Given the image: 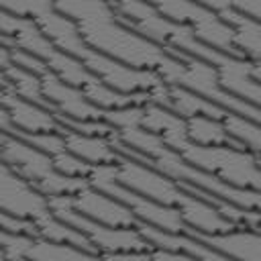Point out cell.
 I'll return each instance as SVG.
<instances>
[{
  "instance_id": "1",
  "label": "cell",
  "mask_w": 261,
  "mask_h": 261,
  "mask_svg": "<svg viewBox=\"0 0 261 261\" xmlns=\"http://www.w3.org/2000/svg\"><path fill=\"white\" fill-rule=\"evenodd\" d=\"M55 10L75 20L84 43L133 67L159 69L169 61L165 47L133 31L118 16L110 0H53Z\"/></svg>"
},
{
  "instance_id": "2",
  "label": "cell",
  "mask_w": 261,
  "mask_h": 261,
  "mask_svg": "<svg viewBox=\"0 0 261 261\" xmlns=\"http://www.w3.org/2000/svg\"><path fill=\"white\" fill-rule=\"evenodd\" d=\"M110 2L118 12V16L124 20V24H128L133 31H137L139 35L147 37L149 41L161 47L179 49L184 53L210 61L212 65L218 63L224 55L222 51L202 43L188 24H181L163 16L145 0H110Z\"/></svg>"
},
{
  "instance_id": "3",
  "label": "cell",
  "mask_w": 261,
  "mask_h": 261,
  "mask_svg": "<svg viewBox=\"0 0 261 261\" xmlns=\"http://www.w3.org/2000/svg\"><path fill=\"white\" fill-rule=\"evenodd\" d=\"M165 51L171 53V57L167 63H163L157 69L159 77L165 84H175V86L188 88L230 112L259 120V106L251 104L247 100H241V98L232 96L230 92L222 90L218 84L216 67L210 61H204L200 57H194V55L184 53L173 47H165Z\"/></svg>"
},
{
  "instance_id": "4",
  "label": "cell",
  "mask_w": 261,
  "mask_h": 261,
  "mask_svg": "<svg viewBox=\"0 0 261 261\" xmlns=\"http://www.w3.org/2000/svg\"><path fill=\"white\" fill-rule=\"evenodd\" d=\"M175 151L192 165L216 175L230 186L251 190H259L261 186L259 155L249 149L232 145H198L186 139Z\"/></svg>"
},
{
  "instance_id": "5",
  "label": "cell",
  "mask_w": 261,
  "mask_h": 261,
  "mask_svg": "<svg viewBox=\"0 0 261 261\" xmlns=\"http://www.w3.org/2000/svg\"><path fill=\"white\" fill-rule=\"evenodd\" d=\"M0 157L43 196L75 194L77 190L88 186L86 177H71L57 171L51 155L18 137H4V141L0 143Z\"/></svg>"
},
{
  "instance_id": "6",
  "label": "cell",
  "mask_w": 261,
  "mask_h": 261,
  "mask_svg": "<svg viewBox=\"0 0 261 261\" xmlns=\"http://www.w3.org/2000/svg\"><path fill=\"white\" fill-rule=\"evenodd\" d=\"M47 206L57 218L84 232L90 239V243L98 249L100 257H106L110 253H124V251H137V253L151 251V245L139 232L137 226H110L80 214L71 206V194L47 196Z\"/></svg>"
},
{
  "instance_id": "7",
  "label": "cell",
  "mask_w": 261,
  "mask_h": 261,
  "mask_svg": "<svg viewBox=\"0 0 261 261\" xmlns=\"http://www.w3.org/2000/svg\"><path fill=\"white\" fill-rule=\"evenodd\" d=\"M145 2H149L163 16H167L175 22L188 24L202 43H206L222 53L245 57L232 43L230 24L224 18H220L218 12L198 4L194 0H145Z\"/></svg>"
},
{
  "instance_id": "8",
  "label": "cell",
  "mask_w": 261,
  "mask_h": 261,
  "mask_svg": "<svg viewBox=\"0 0 261 261\" xmlns=\"http://www.w3.org/2000/svg\"><path fill=\"white\" fill-rule=\"evenodd\" d=\"M114 179L141 196L153 198L175 208L186 194L171 177L135 157H120L114 163Z\"/></svg>"
},
{
  "instance_id": "9",
  "label": "cell",
  "mask_w": 261,
  "mask_h": 261,
  "mask_svg": "<svg viewBox=\"0 0 261 261\" xmlns=\"http://www.w3.org/2000/svg\"><path fill=\"white\" fill-rule=\"evenodd\" d=\"M0 210L24 220H39L49 214L47 196L35 190L0 157Z\"/></svg>"
},
{
  "instance_id": "10",
  "label": "cell",
  "mask_w": 261,
  "mask_h": 261,
  "mask_svg": "<svg viewBox=\"0 0 261 261\" xmlns=\"http://www.w3.org/2000/svg\"><path fill=\"white\" fill-rule=\"evenodd\" d=\"M82 63L106 86L118 90V92H141V90H151L163 80L155 69H143V67H133L126 65L118 59H112L96 49L90 47V51L84 55Z\"/></svg>"
},
{
  "instance_id": "11",
  "label": "cell",
  "mask_w": 261,
  "mask_h": 261,
  "mask_svg": "<svg viewBox=\"0 0 261 261\" xmlns=\"http://www.w3.org/2000/svg\"><path fill=\"white\" fill-rule=\"evenodd\" d=\"M71 206L80 214L96 222H102V224H110V226H137L139 224V220L135 218L128 206H124L120 200L112 198L110 194L90 184L77 190L75 194H71Z\"/></svg>"
},
{
  "instance_id": "12",
  "label": "cell",
  "mask_w": 261,
  "mask_h": 261,
  "mask_svg": "<svg viewBox=\"0 0 261 261\" xmlns=\"http://www.w3.org/2000/svg\"><path fill=\"white\" fill-rule=\"evenodd\" d=\"M214 67H216L218 84L222 90L230 92L232 96H237L241 100H247V102L259 106V100H261L259 61L224 53L222 59L218 63H214Z\"/></svg>"
},
{
  "instance_id": "13",
  "label": "cell",
  "mask_w": 261,
  "mask_h": 261,
  "mask_svg": "<svg viewBox=\"0 0 261 261\" xmlns=\"http://www.w3.org/2000/svg\"><path fill=\"white\" fill-rule=\"evenodd\" d=\"M41 88H43L45 98L53 104L55 114H63V116L75 118V120L102 118L104 108H100L94 102H90L80 88L63 82L51 69H47L41 75Z\"/></svg>"
},
{
  "instance_id": "14",
  "label": "cell",
  "mask_w": 261,
  "mask_h": 261,
  "mask_svg": "<svg viewBox=\"0 0 261 261\" xmlns=\"http://www.w3.org/2000/svg\"><path fill=\"white\" fill-rule=\"evenodd\" d=\"M190 234L200 239L204 245L214 249L224 259H239V261H261V237L257 228L237 226L224 232H196L186 228Z\"/></svg>"
},
{
  "instance_id": "15",
  "label": "cell",
  "mask_w": 261,
  "mask_h": 261,
  "mask_svg": "<svg viewBox=\"0 0 261 261\" xmlns=\"http://www.w3.org/2000/svg\"><path fill=\"white\" fill-rule=\"evenodd\" d=\"M2 104L8 110L12 126H16L20 133H51L63 130V124L57 120L55 112H51L45 106H39L35 102H29L10 90L2 92Z\"/></svg>"
},
{
  "instance_id": "16",
  "label": "cell",
  "mask_w": 261,
  "mask_h": 261,
  "mask_svg": "<svg viewBox=\"0 0 261 261\" xmlns=\"http://www.w3.org/2000/svg\"><path fill=\"white\" fill-rule=\"evenodd\" d=\"M139 232L147 239V243L151 245V249H167V251H177L188 255L190 259H210V261H222L224 257L218 255L214 249H210L208 245H204L200 239H196L194 234H190L188 230H163L145 222L137 224Z\"/></svg>"
},
{
  "instance_id": "17",
  "label": "cell",
  "mask_w": 261,
  "mask_h": 261,
  "mask_svg": "<svg viewBox=\"0 0 261 261\" xmlns=\"http://www.w3.org/2000/svg\"><path fill=\"white\" fill-rule=\"evenodd\" d=\"M35 22L41 27V31L45 33V37L59 49L65 51L73 57H77L80 61L84 59V55L90 51V47L84 43L75 20H71L69 16L61 14L59 10L51 8L45 14H41L39 18H35Z\"/></svg>"
},
{
  "instance_id": "18",
  "label": "cell",
  "mask_w": 261,
  "mask_h": 261,
  "mask_svg": "<svg viewBox=\"0 0 261 261\" xmlns=\"http://www.w3.org/2000/svg\"><path fill=\"white\" fill-rule=\"evenodd\" d=\"M177 210L186 222L188 228L196 230V232H224V230H232L237 228L234 222H230L228 218H224L210 202H206L200 196L194 194H184V198L177 204Z\"/></svg>"
},
{
  "instance_id": "19",
  "label": "cell",
  "mask_w": 261,
  "mask_h": 261,
  "mask_svg": "<svg viewBox=\"0 0 261 261\" xmlns=\"http://www.w3.org/2000/svg\"><path fill=\"white\" fill-rule=\"evenodd\" d=\"M141 126L157 135L167 147L177 149L188 137H186V118L175 114L173 110L147 102L143 104V116H141Z\"/></svg>"
},
{
  "instance_id": "20",
  "label": "cell",
  "mask_w": 261,
  "mask_h": 261,
  "mask_svg": "<svg viewBox=\"0 0 261 261\" xmlns=\"http://www.w3.org/2000/svg\"><path fill=\"white\" fill-rule=\"evenodd\" d=\"M63 141H65V149L75 153L77 157H82L84 161L98 165V163H116L122 155L112 147L110 137H102V135H84V133H75L63 126L61 130Z\"/></svg>"
},
{
  "instance_id": "21",
  "label": "cell",
  "mask_w": 261,
  "mask_h": 261,
  "mask_svg": "<svg viewBox=\"0 0 261 261\" xmlns=\"http://www.w3.org/2000/svg\"><path fill=\"white\" fill-rule=\"evenodd\" d=\"M218 14H220V18H224L230 24L232 43L241 51V55H245V57H249L253 61H259V53H261V27H259V20L239 12L237 8H226V10L218 12Z\"/></svg>"
},
{
  "instance_id": "22",
  "label": "cell",
  "mask_w": 261,
  "mask_h": 261,
  "mask_svg": "<svg viewBox=\"0 0 261 261\" xmlns=\"http://www.w3.org/2000/svg\"><path fill=\"white\" fill-rule=\"evenodd\" d=\"M165 108L173 110L175 114H179L181 118L194 116V114H204V116H214V118H222L228 110L206 100L204 96L175 86V84H167V98H165Z\"/></svg>"
},
{
  "instance_id": "23",
  "label": "cell",
  "mask_w": 261,
  "mask_h": 261,
  "mask_svg": "<svg viewBox=\"0 0 261 261\" xmlns=\"http://www.w3.org/2000/svg\"><path fill=\"white\" fill-rule=\"evenodd\" d=\"M33 224H35V232H37L39 237L53 239V241H61V243H69V245H75V247H80V249L92 253L94 257H100L98 249L90 243V239H88L84 232H80V230L73 228L71 224H67V222H63L61 218H57L53 212L45 214L43 218L35 220Z\"/></svg>"
},
{
  "instance_id": "24",
  "label": "cell",
  "mask_w": 261,
  "mask_h": 261,
  "mask_svg": "<svg viewBox=\"0 0 261 261\" xmlns=\"http://www.w3.org/2000/svg\"><path fill=\"white\" fill-rule=\"evenodd\" d=\"M186 137L192 143L198 145H232L239 147L226 133L222 118L214 116H204V114H194L186 118Z\"/></svg>"
},
{
  "instance_id": "25",
  "label": "cell",
  "mask_w": 261,
  "mask_h": 261,
  "mask_svg": "<svg viewBox=\"0 0 261 261\" xmlns=\"http://www.w3.org/2000/svg\"><path fill=\"white\" fill-rule=\"evenodd\" d=\"M4 75H6V80H8V88L6 90H10L12 94H16V96H20V98H24V100H29V102H35V104H39V106H45V108H49L51 112H55V108H53V104L45 98V94H43V88H41V75L39 73H33V71H29V69H24V67H18V65H8L6 69H4Z\"/></svg>"
},
{
  "instance_id": "26",
  "label": "cell",
  "mask_w": 261,
  "mask_h": 261,
  "mask_svg": "<svg viewBox=\"0 0 261 261\" xmlns=\"http://www.w3.org/2000/svg\"><path fill=\"white\" fill-rule=\"evenodd\" d=\"M27 259H37V261H67V259H96L92 253L53 239H45L35 234L33 245L27 253Z\"/></svg>"
},
{
  "instance_id": "27",
  "label": "cell",
  "mask_w": 261,
  "mask_h": 261,
  "mask_svg": "<svg viewBox=\"0 0 261 261\" xmlns=\"http://www.w3.org/2000/svg\"><path fill=\"white\" fill-rule=\"evenodd\" d=\"M222 124L228 133V137L241 147V149H249L253 153L259 155V147H261V130H259V120H253L249 116L237 114V112H226L222 116Z\"/></svg>"
},
{
  "instance_id": "28",
  "label": "cell",
  "mask_w": 261,
  "mask_h": 261,
  "mask_svg": "<svg viewBox=\"0 0 261 261\" xmlns=\"http://www.w3.org/2000/svg\"><path fill=\"white\" fill-rule=\"evenodd\" d=\"M51 159H53L55 169L61 171L63 175L86 177V179H88V175H90V171H92V163L84 161L82 157H77L75 153H71V151H67V149H63V151L51 155Z\"/></svg>"
},
{
  "instance_id": "29",
  "label": "cell",
  "mask_w": 261,
  "mask_h": 261,
  "mask_svg": "<svg viewBox=\"0 0 261 261\" xmlns=\"http://www.w3.org/2000/svg\"><path fill=\"white\" fill-rule=\"evenodd\" d=\"M0 8L10 14L27 16L35 20L55 6H53V0H0Z\"/></svg>"
},
{
  "instance_id": "30",
  "label": "cell",
  "mask_w": 261,
  "mask_h": 261,
  "mask_svg": "<svg viewBox=\"0 0 261 261\" xmlns=\"http://www.w3.org/2000/svg\"><path fill=\"white\" fill-rule=\"evenodd\" d=\"M143 106H122V108H106L102 112V120H106L114 130L124 126H137L141 124Z\"/></svg>"
},
{
  "instance_id": "31",
  "label": "cell",
  "mask_w": 261,
  "mask_h": 261,
  "mask_svg": "<svg viewBox=\"0 0 261 261\" xmlns=\"http://www.w3.org/2000/svg\"><path fill=\"white\" fill-rule=\"evenodd\" d=\"M214 12H222L226 8H237L239 12L247 14V16H253L259 20L261 16V0H194Z\"/></svg>"
},
{
  "instance_id": "32",
  "label": "cell",
  "mask_w": 261,
  "mask_h": 261,
  "mask_svg": "<svg viewBox=\"0 0 261 261\" xmlns=\"http://www.w3.org/2000/svg\"><path fill=\"white\" fill-rule=\"evenodd\" d=\"M10 59H12L14 65L24 67V69H29V71H33V73H39V75H43V73L49 69L47 63H45L41 57L29 53V51H24V49H18V47H12V49H10Z\"/></svg>"
},
{
  "instance_id": "33",
  "label": "cell",
  "mask_w": 261,
  "mask_h": 261,
  "mask_svg": "<svg viewBox=\"0 0 261 261\" xmlns=\"http://www.w3.org/2000/svg\"><path fill=\"white\" fill-rule=\"evenodd\" d=\"M0 228L4 230H14V232H27V234H37L35 232V224L31 220L24 218H16L12 214H6L0 210Z\"/></svg>"
},
{
  "instance_id": "34",
  "label": "cell",
  "mask_w": 261,
  "mask_h": 261,
  "mask_svg": "<svg viewBox=\"0 0 261 261\" xmlns=\"http://www.w3.org/2000/svg\"><path fill=\"white\" fill-rule=\"evenodd\" d=\"M8 65H12V59H10V49L0 45V69H6Z\"/></svg>"
},
{
  "instance_id": "35",
  "label": "cell",
  "mask_w": 261,
  "mask_h": 261,
  "mask_svg": "<svg viewBox=\"0 0 261 261\" xmlns=\"http://www.w3.org/2000/svg\"><path fill=\"white\" fill-rule=\"evenodd\" d=\"M0 88H8V80H6V75H4V69H0Z\"/></svg>"
},
{
  "instance_id": "36",
  "label": "cell",
  "mask_w": 261,
  "mask_h": 261,
  "mask_svg": "<svg viewBox=\"0 0 261 261\" xmlns=\"http://www.w3.org/2000/svg\"><path fill=\"white\" fill-rule=\"evenodd\" d=\"M2 257H4V253H2V249H0V259H2Z\"/></svg>"
}]
</instances>
